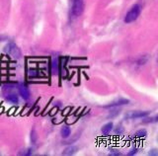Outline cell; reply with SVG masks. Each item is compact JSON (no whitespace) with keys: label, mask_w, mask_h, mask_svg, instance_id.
I'll use <instances>...</instances> for the list:
<instances>
[{"label":"cell","mask_w":158,"mask_h":156,"mask_svg":"<svg viewBox=\"0 0 158 156\" xmlns=\"http://www.w3.org/2000/svg\"><path fill=\"white\" fill-rule=\"evenodd\" d=\"M140 12H141V8L139 5H137L136 4V5L132 6L131 8V10L128 12V14L125 16V23L129 24L133 21H135V20L139 18Z\"/></svg>","instance_id":"obj_1"},{"label":"cell","mask_w":158,"mask_h":156,"mask_svg":"<svg viewBox=\"0 0 158 156\" xmlns=\"http://www.w3.org/2000/svg\"><path fill=\"white\" fill-rule=\"evenodd\" d=\"M4 51L7 55L14 57V58H20L21 57V51H20L19 48L14 43H9L8 44H6L5 48H4Z\"/></svg>","instance_id":"obj_2"},{"label":"cell","mask_w":158,"mask_h":156,"mask_svg":"<svg viewBox=\"0 0 158 156\" xmlns=\"http://www.w3.org/2000/svg\"><path fill=\"white\" fill-rule=\"evenodd\" d=\"M84 10V1L83 0H73L71 7V12L74 16H80Z\"/></svg>","instance_id":"obj_3"},{"label":"cell","mask_w":158,"mask_h":156,"mask_svg":"<svg viewBox=\"0 0 158 156\" xmlns=\"http://www.w3.org/2000/svg\"><path fill=\"white\" fill-rule=\"evenodd\" d=\"M129 103V100L125 99V98H119L115 101H113L112 103L108 104L104 107V108H116V107H120V106H124V105H128Z\"/></svg>","instance_id":"obj_4"},{"label":"cell","mask_w":158,"mask_h":156,"mask_svg":"<svg viewBox=\"0 0 158 156\" xmlns=\"http://www.w3.org/2000/svg\"><path fill=\"white\" fill-rule=\"evenodd\" d=\"M18 91H19L20 96H21L24 100H29L30 99V95H31L30 90L25 84H20L19 87H18Z\"/></svg>","instance_id":"obj_5"},{"label":"cell","mask_w":158,"mask_h":156,"mask_svg":"<svg viewBox=\"0 0 158 156\" xmlns=\"http://www.w3.org/2000/svg\"><path fill=\"white\" fill-rule=\"evenodd\" d=\"M149 114H150V112H148V111H136V112L132 113L128 117L132 119H139V118L147 117Z\"/></svg>","instance_id":"obj_6"},{"label":"cell","mask_w":158,"mask_h":156,"mask_svg":"<svg viewBox=\"0 0 158 156\" xmlns=\"http://www.w3.org/2000/svg\"><path fill=\"white\" fill-rule=\"evenodd\" d=\"M5 98L8 102H10V103L14 104V105H17L19 103V98H18V96H16L15 94H7Z\"/></svg>","instance_id":"obj_7"},{"label":"cell","mask_w":158,"mask_h":156,"mask_svg":"<svg viewBox=\"0 0 158 156\" xmlns=\"http://www.w3.org/2000/svg\"><path fill=\"white\" fill-rule=\"evenodd\" d=\"M71 133V130L69 129V126H64L61 128V130H60V134H61V136L63 138H67V137H69V135Z\"/></svg>","instance_id":"obj_8"},{"label":"cell","mask_w":158,"mask_h":156,"mask_svg":"<svg viewBox=\"0 0 158 156\" xmlns=\"http://www.w3.org/2000/svg\"><path fill=\"white\" fill-rule=\"evenodd\" d=\"M113 126H114L113 122H108V124H106L102 128V133L104 135H108L109 133H111V130L113 129Z\"/></svg>","instance_id":"obj_9"},{"label":"cell","mask_w":158,"mask_h":156,"mask_svg":"<svg viewBox=\"0 0 158 156\" xmlns=\"http://www.w3.org/2000/svg\"><path fill=\"white\" fill-rule=\"evenodd\" d=\"M76 151H77V147L76 146H69L63 151L62 154L63 155H73L76 153Z\"/></svg>","instance_id":"obj_10"},{"label":"cell","mask_w":158,"mask_h":156,"mask_svg":"<svg viewBox=\"0 0 158 156\" xmlns=\"http://www.w3.org/2000/svg\"><path fill=\"white\" fill-rule=\"evenodd\" d=\"M146 135H147V131L144 129L137 130L135 133V137H137V138H144V137H146Z\"/></svg>","instance_id":"obj_11"},{"label":"cell","mask_w":158,"mask_h":156,"mask_svg":"<svg viewBox=\"0 0 158 156\" xmlns=\"http://www.w3.org/2000/svg\"><path fill=\"white\" fill-rule=\"evenodd\" d=\"M124 131H125V129H124V128L121 126H117V128L115 129V133L117 134V135H121V134H123L124 133Z\"/></svg>","instance_id":"obj_12"},{"label":"cell","mask_w":158,"mask_h":156,"mask_svg":"<svg viewBox=\"0 0 158 156\" xmlns=\"http://www.w3.org/2000/svg\"><path fill=\"white\" fill-rule=\"evenodd\" d=\"M37 133H36V130H32L31 133V141L32 143H36V141H37Z\"/></svg>","instance_id":"obj_13"},{"label":"cell","mask_w":158,"mask_h":156,"mask_svg":"<svg viewBox=\"0 0 158 156\" xmlns=\"http://www.w3.org/2000/svg\"><path fill=\"white\" fill-rule=\"evenodd\" d=\"M119 114H120L119 110H114V111H112V113H110V115L108 116V118H114L116 116H118Z\"/></svg>","instance_id":"obj_14"},{"label":"cell","mask_w":158,"mask_h":156,"mask_svg":"<svg viewBox=\"0 0 158 156\" xmlns=\"http://www.w3.org/2000/svg\"><path fill=\"white\" fill-rule=\"evenodd\" d=\"M110 154L113 155V156H119L121 153L120 152L119 150H117V149H110Z\"/></svg>","instance_id":"obj_15"},{"label":"cell","mask_w":158,"mask_h":156,"mask_svg":"<svg viewBox=\"0 0 158 156\" xmlns=\"http://www.w3.org/2000/svg\"><path fill=\"white\" fill-rule=\"evenodd\" d=\"M137 153V149L136 148H135V149H132L131 152H128V155L129 156H132V155H135V154H136Z\"/></svg>","instance_id":"obj_16"},{"label":"cell","mask_w":158,"mask_h":156,"mask_svg":"<svg viewBox=\"0 0 158 156\" xmlns=\"http://www.w3.org/2000/svg\"><path fill=\"white\" fill-rule=\"evenodd\" d=\"M7 39H8V37L3 36V35H0V42H2V41H5Z\"/></svg>","instance_id":"obj_17"},{"label":"cell","mask_w":158,"mask_h":156,"mask_svg":"<svg viewBox=\"0 0 158 156\" xmlns=\"http://www.w3.org/2000/svg\"><path fill=\"white\" fill-rule=\"evenodd\" d=\"M148 154H149V155H154V156H157V155H158V153L156 152V150H152L151 152H149Z\"/></svg>","instance_id":"obj_18"}]
</instances>
